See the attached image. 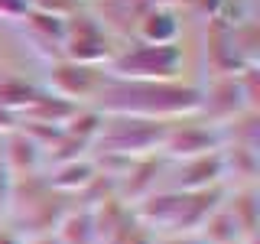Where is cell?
<instances>
[{"instance_id": "1", "label": "cell", "mask_w": 260, "mask_h": 244, "mask_svg": "<svg viewBox=\"0 0 260 244\" xmlns=\"http://www.w3.org/2000/svg\"><path fill=\"white\" fill-rule=\"evenodd\" d=\"M91 108L104 117H143V120H182L199 117L202 85H189L182 78L173 81H120L104 78Z\"/></svg>"}, {"instance_id": "2", "label": "cell", "mask_w": 260, "mask_h": 244, "mask_svg": "<svg viewBox=\"0 0 260 244\" xmlns=\"http://www.w3.org/2000/svg\"><path fill=\"white\" fill-rule=\"evenodd\" d=\"M228 186L202 192H179V189H156L137 205H130L134 218L156 238H195L205 218L224 202Z\"/></svg>"}, {"instance_id": "3", "label": "cell", "mask_w": 260, "mask_h": 244, "mask_svg": "<svg viewBox=\"0 0 260 244\" xmlns=\"http://www.w3.org/2000/svg\"><path fill=\"white\" fill-rule=\"evenodd\" d=\"M72 208V199L62 192H55L52 186L46 182L43 173L36 176H20L13 179L10 189V205H7V218L20 228V238H43V234H52L55 225L62 222V215Z\"/></svg>"}, {"instance_id": "4", "label": "cell", "mask_w": 260, "mask_h": 244, "mask_svg": "<svg viewBox=\"0 0 260 244\" xmlns=\"http://www.w3.org/2000/svg\"><path fill=\"white\" fill-rule=\"evenodd\" d=\"M166 120H143V117H104L101 134L91 143V157H117L137 160L159 153L166 137Z\"/></svg>"}, {"instance_id": "5", "label": "cell", "mask_w": 260, "mask_h": 244, "mask_svg": "<svg viewBox=\"0 0 260 244\" xmlns=\"http://www.w3.org/2000/svg\"><path fill=\"white\" fill-rule=\"evenodd\" d=\"M182 46H150V43H134L127 49H117L111 62L104 65V78H120V81H173L182 72Z\"/></svg>"}, {"instance_id": "6", "label": "cell", "mask_w": 260, "mask_h": 244, "mask_svg": "<svg viewBox=\"0 0 260 244\" xmlns=\"http://www.w3.org/2000/svg\"><path fill=\"white\" fill-rule=\"evenodd\" d=\"M114 52H117V49H114L111 33H108V26H104L94 13L78 10L75 16L65 20V36H62V46H59L62 59L104 69V65L111 62Z\"/></svg>"}, {"instance_id": "7", "label": "cell", "mask_w": 260, "mask_h": 244, "mask_svg": "<svg viewBox=\"0 0 260 244\" xmlns=\"http://www.w3.org/2000/svg\"><path fill=\"white\" fill-rule=\"evenodd\" d=\"M104 81V69H94V65H81L72 59H49L46 65V92L55 98H65V101L75 104H91V98L98 95Z\"/></svg>"}, {"instance_id": "8", "label": "cell", "mask_w": 260, "mask_h": 244, "mask_svg": "<svg viewBox=\"0 0 260 244\" xmlns=\"http://www.w3.org/2000/svg\"><path fill=\"white\" fill-rule=\"evenodd\" d=\"M211 150H221V130L215 124H208V120L182 117V120H169L159 157L169 163H179V160H192Z\"/></svg>"}, {"instance_id": "9", "label": "cell", "mask_w": 260, "mask_h": 244, "mask_svg": "<svg viewBox=\"0 0 260 244\" xmlns=\"http://www.w3.org/2000/svg\"><path fill=\"white\" fill-rule=\"evenodd\" d=\"M162 169H166V160H162L159 153L127 160V166L117 173V179H114V195H117L124 205H137V202L146 199L150 192L162 189L159 186Z\"/></svg>"}, {"instance_id": "10", "label": "cell", "mask_w": 260, "mask_h": 244, "mask_svg": "<svg viewBox=\"0 0 260 244\" xmlns=\"http://www.w3.org/2000/svg\"><path fill=\"white\" fill-rule=\"evenodd\" d=\"M166 163H169V160H166ZM215 186H228L221 150L202 153V157H192V160H179L176 166H173V176H169L166 189L202 192V189H215Z\"/></svg>"}, {"instance_id": "11", "label": "cell", "mask_w": 260, "mask_h": 244, "mask_svg": "<svg viewBox=\"0 0 260 244\" xmlns=\"http://www.w3.org/2000/svg\"><path fill=\"white\" fill-rule=\"evenodd\" d=\"M241 114H250V111H247V104H244V95H241L234 75H215L202 88V111H199L202 120L221 127L228 120L241 117Z\"/></svg>"}, {"instance_id": "12", "label": "cell", "mask_w": 260, "mask_h": 244, "mask_svg": "<svg viewBox=\"0 0 260 244\" xmlns=\"http://www.w3.org/2000/svg\"><path fill=\"white\" fill-rule=\"evenodd\" d=\"M134 13H137V26H134L137 43H150V46H173V43H179L182 23H179V13L173 10V7H146V10H134Z\"/></svg>"}, {"instance_id": "13", "label": "cell", "mask_w": 260, "mask_h": 244, "mask_svg": "<svg viewBox=\"0 0 260 244\" xmlns=\"http://www.w3.org/2000/svg\"><path fill=\"white\" fill-rule=\"evenodd\" d=\"M205 62L211 78L215 75H234L244 65L234 55L231 46V20L228 16H215V20H205Z\"/></svg>"}, {"instance_id": "14", "label": "cell", "mask_w": 260, "mask_h": 244, "mask_svg": "<svg viewBox=\"0 0 260 244\" xmlns=\"http://www.w3.org/2000/svg\"><path fill=\"white\" fill-rule=\"evenodd\" d=\"M0 157H4V163H7V169H10L13 179L43 173V150H39L20 127L0 137Z\"/></svg>"}, {"instance_id": "15", "label": "cell", "mask_w": 260, "mask_h": 244, "mask_svg": "<svg viewBox=\"0 0 260 244\" xmlns=\"http://www.w3.org/2000/svg\"><path fill=\"white\" fill-rule=\"evenodd\" d=\"M43 176L55 192H62V195L72 199V195H81L88 186H91V179L98 176V163L91 157H78V160H69V163L46 166Z\"/></svg>"}, {"instance_id": "16", "label": "cell", "mask_w": 260, "mask_h": 244, "mask_svg": "<svg viewBox=\"0 0 260 244\" xmlns=\"http://www.w3.org/2000/svg\"><path fill=\"white\" fill-rule=\"evenodd\" d=\"M224 208L231 211L234 225H238L241 241L257 244V228H260V202H257L254 186H234V189H228V195H224Z\"/></svg>"}, {"instance_id": "17", "label": "cell", "mask_w": 260, "mask_h": 244, "mask_svg": "<svg viewBox=\"0 0 260 244\" xmlns=\"http://www.w3.org/2000/svg\"><path fill=\"white\" fill-rule=\"evenodd\" d=\"M20 26H23V33H26L32 43H39L36 49H46L49 59H59V46H62V36H65V20L29 10L20 20Z\"/></svg>"}, {"instance_id": "18", "label": "cell", "mask_w": 260, "mask_h": 244, "mask_svg": "<svg viewBox=\"0 0 260 244\" xmlns=\"http://www.w3.org/2000/svg\"><path fill=\"white\" fill-rule=\"evenodd\" d=\"M78 108H81V104L65 101V98H55V95H49L46 88H43V95H39L36 101H32L29 108L20 114V120H29V124H49V127H62Z\"/></svg>"}, {"instance_id": "19", "label": "cell", "mask_w": 260, "mask_h": 244, "mask_svg": "<svg viewBox=\"0 0 260 244\" xmlns=\"http://www.w3.org/2000/svg\"><path fill=\"white\" fill-rule=\"evenodd\" d=\"M39 95H43V85H36V81H26L20 75L0 78V111L13 114L16 120H20V114L26 111Z\"/></svg>"}, {"instance_id": "20", "label": "cell", "mask_w": 260, "mask_h": 244, "mask_svg": "<svg viewBox=\"0 0 260 244\" xmlns=\"http://www.w3.org/2000/svg\"><path fill=\"white\" fill-rule=\"evenodd\" d=\"M52 238L59 244H98L94 241V225H91V208L85 205H72L69 211L62 215V222L55 225Z\"/></svg>"}, {"instance_id": "21", "label": "cell", "mask_w": 260, "mask_h": 244, "mask_svg": "<svg viewBox=\"0 0 260 244\" xmlns=\"http://www.w3.org/2000/svg\"><path fill=\"white\" fill-rule=\"evenodd\" d=\"M231 46L241 65H257V46H260V26L254 16L231 20Z\"/></svg>"}, {"instance_id": "22", "label": "cell", "mask_w": 260, "mask_h": 244, "mask_svg": "<svg viewBox=\"0 0 260 244\" xmlns=\"http://www.w3.org/2000/svg\"><path fill=\"white\" fill-rule=\"evenodd\" d=\"M195 238H199L202 244H234V241H241L238 225H234L231 211L224 208V202L205 218V225L199 228V234H195Z\"/></svg>"}, {"instance_id": "23", "label": "cell", "mask_w": 260, "mask_h": 244, "mask_svg": "<svg viewBox=\"0 0 260 244\" xmlns=\"http://www.w3.org/2000/svg\"><path fill=\"white\" fill-rule=\"evenodd\" d=\"M101 124H104V114L101 111H94L91 104H81V108L72 114L69 120L62 124V130L72 137V140H78V143H85L88 150H91V143H94V137L101 134Z\"/></svg>"}, {"instance_id": "24", "label": "cell", "mask_w": 260, "mask_h": 244, "mask_svg": "<svg viewBox=\"0 0 260 244\" xmlns=\"http://www.w3.org/2000/svg\"><path fill=\"white\" fill-rule=\"evenodd\" d=\"M29 10L36 13H49V16H59V20H69L78 10H85V0H26Z\"/></svg>"}, {"instance_id": "25", "label": "cell", "mask_w": 260, "mask_h": 244, "mask_svg": "<svg viewBox=\"0 0 260 244\" xmlns=\"http://www.w3.org/2000/svg\"><path fill=\"white\" fill-rule=\"evenodd\" d=\"M202 20H215V16H224V4L228 0H185Z\"/></svg>"}, {"instance_id": "26", "label": "cell", "mask_w": 260, "mask_h": 244, "mask_svg": "<svg viewBox=\"0 0 260 244\" xmlns=\"http://www.w3.org/2000/svg\"><path fill=\"white\" fill-rule=\"evenodd\" d=\"M26 13H29L26 0H0V20H7V23H20Z\"/></svg>"}, {"instance_id": "27", "label": "cell", "mask_w": 260, "mask_h": 244, "mask_svg": "<svg viewBox=\"0 0 260 244\" xmlns=\"http://www.w3.org/2000/svg\"><path fill=\"white\" fill-rule=\"evenodd\" d=\"M10 189H13V176L7 169L4 157H0V218H7V205H10Z\"/></svg>"}, {"instance_id": "28", "label": "cell", "mask_w": 260, "mask_h": 244, "mask_svg": "<svg viewBox=\"0 0 260 244\" xmlns=\"http://www.w3.org/2000/svg\"><path fill=\"white\" fill-rule=\"evenodd\" d=\"M117 7H127V10H146V7H176L185 4V0H114Z\"/></svg>"}, {"instance_id": "29", "label": "cell", "mask_w": 260, "mask_h": 244, "mask_svg": "<svg viewBox=\"0 0 260 244\" xmlns=\"http://www.w3.org/2000/svg\"><path fill=\"white\" fill-rule=\"evenodd\" d=\"M120 244H156V234H150L140 222H137L134 228H130V234H127V238L120 241Z\"/></svg>"}, {"instance_id": "30", "label": "cell", "mask_w": 260, "mask_h": 244, "mask_svg": "<svg viewBox=\"0 0 260 244\" xmlns=\"http://www.w3.org/2000/svg\"><path fill=\"white\" fill-rule=\"evenodd\" d=\"M156 244H202L199 238H156Z\"/></svg>"}, {"instance_id": "31", "label": "cell", "mask_w": 260, "mask_h": 244, "mask_svg": "<svg viewBox=\"0 0 260 244\" xmlns=\"http://www.w3.org/2000/svg\"><path fill=\"white\" fill-rule=\"evenodd\" d=\"M0 244H23V238L16 231H0Z\"/></svg>"}, {"instance_id": "32", "label": "cell", "mask_w": 260, "mask_h": 244, "mask_svg": "<svg viewBox=\"0 0 260 244\" xmlns=\"http://www.w3.org/2000/svg\"><path fill=\"white\" fill-rule=\"evenodd\" d=\"M23 244H59L52 238V234H43V238H29V241H23Z\"/></svg>"}, {"instance_id": "33", "label": "cell", "mask_w": 260, "mask_h": 244, "mask_svg": "<svg viewBox=\"0 0 260 244\" xmlns=\"http://www.w3.org/2000/svg\"><path fill=\"white\" fill-rule=\"evenodd\" d=\"M234 244H247V241H234Z\"/></svg>"}]
</instances>
